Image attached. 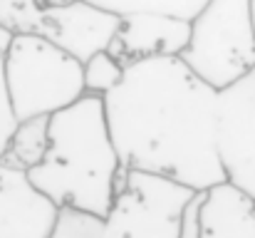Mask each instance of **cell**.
Returning <instances> with one entry per match:
<instances>
[{"label":"cell","mask_w":255,"mask_h":238,"mask_svg":"<svg viewBox=\"0 0 255 238\" xmlns=\"http://www.w3.org/2000/svg\"><path fill=\"white\" fill-rule=\"evenodd\" d=\"M102 102L122 169L164 176L196 194L226 181L216 149L218 92L181 57L124 67L122 82Z\"/></svg>","instance_id":"obj_1"},{"label":"cell","mask_w":255,"mask_h":238,"mask_svg":"<svg viewBox=\"0 0 255 238\" xmlns=\"http://www.w3.org/2000/svg\"><path fill=\"white\" fill-rule=\"evenodd\" d=\"M119 176L122 161L112 144L104 102L92 94L50 117L45 159L27 171L30 186L55 209H77L97 219L109 211Z\"/></svg>","instance_id":"obj_2"},{"label":"cell","mask_w":255,"mask_h":238,"mask_svg":"<svg viewBox=\"0 0 255 238\" xmlns=\"http://www.w3.org/2000/svg\"><path fill=\"white\" fill-rule=\"evenodd\" d=\"M2 77L17 122L52 117L85 97L82 62L35 35L10 37Z\"/></svg>","instance_id":"obj_3"},{"label":"cell","mask_w":255,"mask_h":238,"mask_svg":"<svg viewBox=\"0 0 255 238\" xmlns=\"http://www.w3.org/2000/svg\"><path fill=\"white\" fill-rule=\"evenodd\" d=\"M181 62L216 92L246 77L255 67L251 0H208L191 20Z\"/></svg>","instance_id":"obj_4"},{"label":"cell","mask_w":255,"mask_h":238,"mask_svg":"<svg viewBox=\"0 0 255 238\" xmlns=\"http://www.w3.org/2000/svg\"><path fill=\"white\" fill-rule=\"evenodd\" d=\"M0 27L12 35H35L87 62L92 55L109 50L119 17L75 0L67 5H45L42 0H0Z\"/></svg>","instance_id":"obj_5"},{"label":"cell","mask_w":255,"mask_h":238,"mask_svg":"<svg viewBox=\"0 0 255 238\" xmlns=\"http://www.w3.org/2000/svg\"><path fill=\"white\" fill-rule=\"evenodd\" d=\"M196 199L183 184L122 169L114 201L102 219L99 238H178L186 206Z\"/></svg>","instance_id":"obj_6"},{"label":"cell","mask_w":255,"mask_h":238,"mask_svg":"<svg viewBox=\"0 0 255 238\" xmlns=\"http://www.w3.org/2000/svg\"><path fill=\"white\" fill-rule=\"evenodd\" d=\"M216 149L226 181L255 199V67L218 92Z\"/></svg>","instance_id":"obj_7"},{"label":"cell","mask_w":255,"mask_h":238,"mask_svg":"<svg viewBox=\"0 0 255 238\" xmlns=\"http://www.w3.org/2000/svg\"><path fill=\"white\" fill-rule=\"evenodd\" d=\"M191 35V22L169 15H127L109 45L114 60L124 67L156 57H181Z\"/></svg>","instance_id":"obj_8"},{"label":"cell","mask_w":255,"mask_h":238,"mask_svg":"<svg viewBox=\"0 0 255 238\" xmlns=\"http://www.w3.org/2000/svg\"><path fill=\"white\" fill-rule=\"evenodd\" d=\"M57 209L40 196L27 174L0 161V238H45Z\"/></svg>","instance_id":"obj_9"},{"label":"cell","mask_w":255,"mask_h":238,"mask_svg":"<svg viewBox=\"0 0 255 238\" xmlns=\"http://www.w3.org/2000/svg\"><path fill=\"white\" fill-rule=\"evenodd\" d=\"M198 238H255V199L228 181L203 191Z\"/></svg>","instance_id":"obj_10"},{"label":"cell","mask_w":255,"mask_h":238,"mask_svg":"<svg viewBox=\"0 0 255 238\" xmlns=\"http://www.w3.org/2000/svg\"><path fill=\"white\" fill-rule=\"evenodd\" d=\"M47 127H50V117H35V119L17 122L0 161L25 174L35 169L47 152Z\"/></svg>","instance_id":"obj_11"},{"label":"cell","mask_w":255,"mask_h":238,"mask_svg":"<svg viewBox=\"0 0 255 238\" xmlns=\"http://www.w3.org/2000/svg\"><path fill=\"white\" fill-rule=\"evenodd\" d=\"M89 5L114 15V17H127V15H169L178 20H193L208 0H85Z\"/></svg>","instance_id":"obj_12"},{"label":"cell","mask_w":255,"mask_h":238,"mask_svg":"<svg viewBox=\"0 0 255 238\" xmlns=\"http://www.w3.org/2000/svg\"><path fill=\"white\" fill-rule=\"evenodd\" d=\"M82 77H85V94L104 99L124 77V65L114 60L109 50L92 55L87 62H82Z\"/></svg>","instance_id":"obj_13"},{"label":"cell","mask_w":255,"mask_h":238,"mask_svg":"<svg viewBox=\"0 0 255 238\" xmlns=\"http://www.w3.org/2000/svg\"><path fill=\"white\" fill-rule=\"evenodd\" d=\"M102 219L77 211V209H57L55 221L45 238H99Z\"/></svg>","instance_id":"obj_14"},{"label":"cell","mask_w":255,"mask_h":238,"mask_svg":"<svg viewBox=\"0 0 255 238\" xmlns=\"http://www.w3.org/2000/svg\"><path fill=\"white\" fill-rule=\"evenodd\" d=\"M7 42H10V35L0 27V157L5 154L7 149V142L17 127V119L12 117V109H10V102H7V92H5V77H2V60H5V50H7Z\"/></svg>","instance_id":"obj_15"},{"label":"cell","mask_w":255,"mask_h":238,"mask_svg":"<svg viewBox=\"0 0 255 238\" xmlns=\"http://www.w3.org/2000/svg\"><path fill=\"white\" fill-rule=\"evenodd\" d=\"M198 209H201V194H196V199L186 206L178 238H198Z\"/></svg>","instance_id":"obj_16"},{"label":"cell","mask_w":255,"mask_h":238,"mask_svg":"<svg viewBox=\"0 0 255 238\" xmlns=\"http://www.w3.org/2000/svg\"><path fill=\"white\" fill-rule=\"evenodd\" d=\"M45 5H67V2H75V0H42Z\"/></svg>","instance_id":"obj_17"},{"label":"cell","mask_w":255,"mask_h":238,"mask_svg":"<svg viewBox=\"0 0 255 238\" xmlns=\"http://www.w3.org/2000/svg\"><path fill=\"white\" fill-rule=\"evenodd\" d=\"M251 15H253V30H255V0H251Z\"/></svg>","instance_id":"obj_18"}]
</instances>
